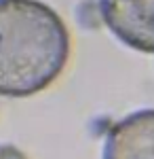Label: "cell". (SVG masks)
<instances>
[{
    "label": "cell",
    "instance_id": "obj_4",
    "mask_svg": "<svg viewBox=\"0 0 154 159\" xmlns=\"http://www.w3.org/2000/svg\"><path fill=\"white\" fill-rule=\"evenodd\" d=\"M0 159H28V157L13 144H0Z\"/></svg>",
    "mask_w": 154,
    "mask_h": 159
},
{
    "label": "cell",
    "instance_id": "obj_1",
    "mask_svg": "<svg viewBox=\"0 0 154 159\" xmlns=\"http://www.w3.org/2000/svg\"><path fill=\"white\" fill-rule=\"evenodd\" d=\"M70 55L61 17L40 0H0V96L25 98L49 87Z\"/></svg>",
    "mask_w": 154,
    "mask_h": 159
},
{
    "label": "cell",
    "instance_id": "obj_2",
    "mask_svg": "<svg viewBox=\"0 0 154 159\" xmlns=\"http://www.w3.org/2000/svg\"><path fill=\"white\" fill-rule=\"evenodd\" d=\"M99 15L127 47L154 53V0H99Z\"/></svg>",
    "mask_w": 154,
    "mask_h": 159
},
{
    "label": "cell",
    "instance_id": "obj_3",
    "mask_svg": "<svg viewBox=\"0 0 154 159\" xmlns=\"http://www.w3.org/2000/svg\"><path fill=\"white\" fill-rule=\"evenodd\" d=\"M101 159H154V108L120 119L108 132Z\"/></svg>",
    "mask_w": 154,
    "mask_h": 159
}]
</instances>
